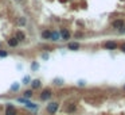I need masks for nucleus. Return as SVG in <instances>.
Instances as JSON below:
<instances>
[{"label": "nucleus", "mask_w": 125, "mask_h": 115, "mask_svg": "<svg viewBox=\"0 0 125 115\" xmlns=\"http://www.w3.org/2000/svg\"><path fill=\"white\" fill-rule=\"evenodd\" d=\"M51 41H54V42H57V41H59L61 39V34H59L58 31H51Z\"/></svg>", "instance_id": "1a4fd4ad"}, {"label": "nucleus", "mask_w": 125, "mask_h": 115, "mask_svg": "<svg viewBox=\"0 0 125 115\" xmlns=\"http://www.w3.org/2000/svg\"><path fill=\"white\" fill-rule=\"evenodd\" d=\"M0 57H7V53H6V52H1V50H0Z\"/></svg>", "instance_id": "6ab92c4d"}, {"label": "nucleus", "mask_w": 125, "mask_h": 115, "mask_svg": "<svg viewBox=\"0 0 125 115\" xmlns=\"http://www.w3.org/2000/svg\"><path fill=\"white\" fill-rule=\"evenodd\" d=\"M121 50L125 53V43H122V45H121Z\"/></svg>", "instance_id": "412c9836"}, {"label": "nucleus", "mask_w": 125, "mask_h": 115, "mask_svg": "<svg viewBox=\"0 0 125 115\" xmlns=\"http://www.w3.org/2000/svg\"><path fill=\"white\" fill-rule=\"evenodd\" d=\"M11 89L12 91H17V89H19V84H14V85L11 87Z\"/></svg>", "instance_id": "f3484780"}, {"label": "nucleus", "mask_w": 125, "mask_h": 115, "mask_svg": "<svg viewBox=\"0 0 125 115\" xmlns=\"http://www.w3.org/2000/svg\"><path fill=\"white\" fill-rule=\"evenodd\" d=\"M112 29L120 30L121 32H125V22L122 19H117V21L112 22Z\"/></svg>", "instance_id": "f257e3e1"}, {"label": "nucleus", "mask_w": 125, "mask_h": 115, "mask_svg": "<svg viewBox=\"0 0 125 115\" xmlns=\"http://www.w3.org/2000/svg\"><path fill=\"white\" fill-rule=\"evenodd\" d=\"M54 84H57V85H62L63 83H62L61 79H55V80H54Z\"/></svg>", "instance_id": "dca6fc26"}, {"label": "nucleus", "mask_w": 125, "mask_h": 115, "mask_svg": "<svg viewBox=\"0 0 125 115\" xmlns=\"http://www.w3.org/2000/svg\"><path fill=\"white\" fill-rule=\"evenodd\" d=\"M31 87L34 89H36V88H39L41 87V81L39 80H32V83H31Z\"/></svg>", "instance_id": "f8f14e48"}, {"label": "nucleus", "mask_w": 125, "mask_h": 115, "mask_svg": "<svg viewBox=\"0 0 125 115\" xmlns=\"http://www.w3.org/2000/svg\"><path fill=\"white\" fill-rule=\"evenodd\" d=\"M51 96H52V94H51L50 89H44V91L41 94V99H42V100H49Z\"/></svg>", "instance_id": "20e7f679"}, {"label": "nucleus", "mask_w": 125, "mask_h": 115, "mask_svg": "<svg viewBox=\"0 0 125 115\" xmlns=\"http://www.w3.org/2000/svg\"><path fill=\"white\" fill-rule=\"evenodd\" d=\"M59 34H61V38L63 39V41H69V39H70V32L67 31L66 29H62Z\"/></svg>", "instance_id": "39448f33"}, {"label": "nucleus", "mask_w": 125, "mask_h": 115, "mask_svg": "<svg viewBox=\"0 0 125 115\" xmlns=\"http://www.w3.org/2000/svg\"><path fill=\"white\" fill-rule=\"evenodd\" d=\"M38 68H39V65L34 62V64H32V69H38Z\"/></svg>", "instance_id": "aec40b11"}, {"label": "nucleus", "mask_w": 125, "mask_h": 115, "mask_svg": "<svg viewBox=\"0 0 125 115\" xmlns=\"http://www.w3.org/2000/svg\"><path fill=\"white\" fill-rule=\"evenodd\" d=\"M58 108H59V104L57 103V102H51V103H49L47 104V107H46V110H47V112L49 114H55L57 111H58Z\"/></svg>", "instance_id": "f03ea898"}, {"label": "nucleus", "mask_w": 125, "mask_h": 115, "mask_svg": "<svg viewBox=\"0 0 125 115\" xmlns=\"http://www.w3.org/2000/svg\"><path fill=\"white\" fill-rule=\"evenodd\" d=\"M50 38H51V31L44 30V31L42 32V39H50Z\"/></svg>", "instance_id": "9b49d317"}, {"label": "nucleus", "mask_w": 125, "mask_h": 115, "mask_svg": "<svg viewBox=\"0 0 125 115\" xmlns=\"http://www.w3.org/2000/svg\"><path fill=\"white\" fill-rule=\"evenodd\" d=\"M105 47H106L108 50H114V49H117V43L113 41H108L105 43Z\"/></svg>", "instance_id": "0eeeda50"}, {"label": "nucleus", "mask_w": 125, "mask_h": 115, "mask_svg": "<svg viewBox=\"0 0 125 115\" xmlns=\"http://www.w3.org/2000/svg\"><path fill=\"white\" fill-rule=\"evenodd\" d=\"M74 110H75V104H73V106H70V107H67V112H73Z\"/></svg>", "instance_id": "2eb2a0df"}, {"label": "nucleus", "mask_w": 125, "mask_h": 115, "mask_svg": "<svg viewBox=\"0 0 125 115\" xmlns=\"http://www.w3.org/2000/svg\"><path fill=\"white\" fill-rule=\"evenodd\" d=\"M67 49H69V50H78L79 43L78 42H70V43H67Z\"/></svg>", "instance_id": "6e6552de"}, {"label": "nucleus", "mask_w": 125, "mask_h": 115, "mask_svg": "<svg viewBox=\"0 0 125 115\" xmlns=\"http://www.w3.org/2000/svg\"><path fill=\"white\" fill-rule=\"evenodd\" d=\"M124 89H125V85H124Z\"/></svg>", "instance_id": "4be33fe9"}, {"label": "nucleus", "mask_w": 125, "mask_h": 115, "mask_svg": "<svg viewBox=\"0 0 125 115\" xmlns=\"http://www.w3.org/2000/svg\"><path fill=\"white\" fill-rule=\"evenodd\" d=\"M8 45H9L11 47H16L17 45H19V41H17L15 37H14V38H9V39H8Z\"/></svg>", "instance_id": "9d476101"}, {"label": "nucleus", "mask_w": 125, "mask_h": 115, "mask_svg": "<svg viewBox=\"0 0 125 115\" xmlns=\"http://www.w3.org/2000/svg\"><path fill=\"white\" fill-rule=\"evenodd\" d=\"M26 23H27L26 18H19V21H17V24H19V26H26Z\"/></svg>", "instance_id": "ddd939ff"}, {"label": "nucleus", "mask_w": 125, "mask_h": 115, "mask_svg": "<svg viewBox=\"0 0 125 115\" xmlns=\"http://www.w3.org/2000/svg\"><path fill=\"white\" fill-rule=\"evenodd\" d=\"M15 38H16L19 42H23L24 39H26V35H24V32H23V31H20V30H19V31L15 32Z\"/></svg>", "instance_id": "423d86ee"}, {"label": "nucleus", "mask_w": 125, "mask_h": 115, "mask_svg": "<svg viewBox=\"0 0 125 115\" xmlns=\"http://www.w3.org/2000/svg\"><path fill=\"white\" fill-rule=\"evenodd\" d=\"M4 115H16V108L12 104H7L6 106V112Z\"/></svg>", "instance_id": "7ed1b4c3"}, {"label": "nucleus", "mask_w": 125, "mask_h": 115, "mask_svg": "<svg viewBox=\"0 0 125 115\" xmlns=\"http://www.w3.org/2000/svg\"><path fill=\"white\" fill-rule=\"evenodd\" d=\"M31 96H32V91H26L24 92V97H26V99H30Z\"/></svg>", "instance_id": "4468645a"}, {"label": "nucleus", "mask_w": 125, "mask_h": 115, "mask_svg": "<svg viewBox=\"0 0 125 115\" xmlns=\"http://www.w3.org/2000/svg\"><path fill=\"white\" fill-rule=\"evenodd\" d=\"M28 81H30V77H28V76H26V77L23 79V83H24V84H28Z\"/></svg>", "instance_id": "a211bd4d"}]
</instances>
